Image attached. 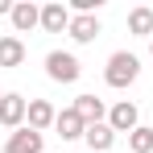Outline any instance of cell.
Wrapping results in <instances>:
<instances>
[{"label": "cell", "instance_id": "1", "mask_svg": "<svg viewBox=\"0 0 153 153\" xmlns=\"http://www.w3.org/2000/svg\"><path fill=\"white\" fill-rule=\"evenodd\" d=\"M137 79H141V58H137L132 50H116V54H108V66H103V83H108V87L128 91Z\"/></svg>", "mask_w": 153, "mask_h": 153}, {"label": "cell", "instance_id": "2", "mask_svg": "<svg viewBox=\"0 0 153 153\" xmlns=\"http://www.w3.org/2000/svg\"><path fill=\"white\" fill-rule=\"evenodd\" d=\"M46 75H50L54 83H79L83 62H79L71 50H50V54H46Z\"/></svg>", "mask_w": 153, "mask_h": 153}, {"label": "cell", "instance_id": "3", "mask_svg": "<svg viewBox=\"0 0 153 153\" xmlns=\"http://www.w3.org/2000/svg\"><path fill=\"white\" fill-rule=\"evenodd\" d=\"M25 116H29V100L21 91H4L0 95V128L17 132V128H25Z\"/></svg>", "mask_w": 153, "mask_h": 153}, {"label": "cell", "instance_id": "4", "mask_svg": "<svg viewBox=\"0 0 153 153\" xmlns=\"http://www.w3.org/2000/svg\"><path fill=\"white\" fill-rule=\"evenodd\" d=\"M108 124H112V132L120 137V132H132V128H141V108L132 100H120L108 108Z\"/></svg>", "mask_w": 153, "mask_h": 153}, {"label": "cell", "instance_id": "5", "mask_svg": "<svg viewBox=\"0 0 153 153\" xmlns=\"http://www.w3.org/2000/svg\"><path fill=\"white\" fill-rule=\"evenodd\" d=\"M4 153H46V132H37V128H17V132H8V141H4Z\"/></svg>", "mask_w": 153, "mask_h": 153}, {"label": "cell", "instance_id": "6", "mask_svg": "<svg viewBox=\"0 0 153 153\" xmlns=\"http://www.w3.org/2000/svg\"><path fill=\"white\" fill-rule=\"evenodd\" d=\"M66 33H71V42H75V46H91V42L103 33V25H100V17H91V13H75Z\"/></svg>", "mask_w": 153, "mask_h": 153}, {"label": "cell", "instance_id": "7", "mask_svg": "<svg viewBox=\"0 0 153 153\" xmlns=\"http://www.w3.org/2000/svg\"><path fill=\"white\" fill-rule=\"evenodd\" d=\"M71 4H62V0H50V4H42V29L46 33H66L71 29Z\"/></svg>", "mask_w": 153, "mask_h": 153}, {"label": "cell", "instance_id": "8", "mask_svg": "<svg viewBox=\"0 0 153 153\" xmlns=\"http://www.w3.org/2000/svg\"><path fill=\"white\" fill-rule=\"evenodd\" d=\"M13 29L17 33H33V29H42V4H29V0H17L13 4Z\"/></svg>", "mask_w": 153, "mask_h": 153}, {"label": "cell", "instance_id": "9", "mask_svg": "<svg viewBox=\"0 0 153 153\" xmlns=\"http://www.w3.org/2000/svg\"><path fill=\"white\" fill-rule=\"evenodd\" d=\"M54 132H58L62 141H83V132H87V120L79 116L75 108H62V112H58V120H54Z\"/></svg>", "mask_w": 153, "mask_h": 153}, {"label": "cell", "instance_id": "10", "mask_svg": "<svg viewBox=\"0 0 153 153\" xmlns=\"http://www.w3.org/2000/svg\"><path fill=\"white\" fill-rule=\"evenodd\" d=\"M71 108H75L87 124H103V120H108V103H103L100 95H91V91H87V95H75V103H71Z\"/></svg>", "mask_w": 153, "mask_h": 153}, {"label": "cell", "instance_id": "11", "mask_svg": "<svg viewBox=\"0 0 153 153\" xmlns=\"http://www.w3.org/2000/svg\"><path fill=\"white\" fill-rule=\"evenodd\" d=\"M83 145H87V153H108L112 145H116V132H112V124L103 120V124H87V132H83Z\"/></svg>", "mask_w": 153, "mask_h": 153}, {"label": "cell", "instance_id": "12", "mask_svg": "<svg viewBox=\"0 0 153 153\" xmlns=\"http://www.w3.org/2000/svg\"><path fill=\"white\" fill-rule=\"evenodd\" d=\"M54 120H58V108H54L50 100H29V116H25L29 128L46 132V128H54Z\"/></svg>", "mask_w": 153, "mask_h": 153}, {"label": "cell", "instance_id": "13", "mask_svg": "<svg viewBox=\"0 0 153 153\" xmlns=\"http://www.w3.org/2000/svg\"><path fill=\"white\" fill-rule=\"evenodd\" d=\"M25 62V42L17 33H4L0 37V66H21Z\"/></svg>", "mask_w": 153, "mask_h": 153}, {"label": "cell", "instance_id": "14", "mask_svg": "<svg viewBox=\"0 0 153 153\" xmlns=\"http://www.w3.org/2000/svg\"><path fill=\"white\" fill-rule=\"evenodd\" d=\"M128 33L132 37H153V8L149 4H137L128 13Z\"/></svg>", "mask_w": 153, "mask_h": 153}, {"label": "cell", "instance_id": "15", "mask_svg": "<svg viewBox=\"0 0 153 153\" xmlns=\"http://www.w3.org/2000/svg\"><path fill=\"white\" fill-rule=\"evenodd\" d=\"M128 153H153V128L141 124L128 132Z\"/></svg>", "mask_w": 153, "mask_h": 153}, {"label": "cell", "instance_id": "16", "mask_svg": "<svg viewBox=\"0 0 153 153\" xmlns=\"http://www.w3.org/2000/svg\"><path fill=\"white\" fill-rule=\"evenodd\" d=\"M0 17H13V4L8 0H0Z\"/></svg>", "mask_w": 153, "mask_h": 153}, {"label": "cell", "instance_id": "17", "mask_svg": "<svg viewBox=\"0 0 153 153\" xmlns=\"http://www.w3.org/2000/svg\"><path fill=\"white\" fill-rule=\"evenodd\" d=\"M149 58H153V37H149Z\"/></svg>", "mask_w": 153, "mask_h": 153}, {"label": "cell", "instance_id": "18", "mask_svg": "<svg viewBox=\"0 0 153 153\" xmlns=\"http://www.w3.org/2000/svg\"><path fill=\"white\" fill-rule=\"evenodd\" d=\"M0 95H4V91H0Z\"/></svg>", "mask_w": 153, "mask_h": 153}]
</instances>
